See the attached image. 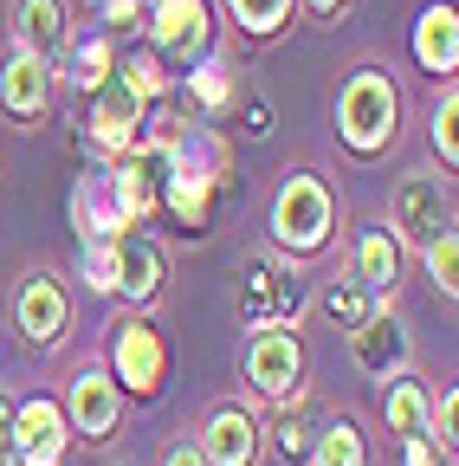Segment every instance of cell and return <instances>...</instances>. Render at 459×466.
Returning <instances> with one entry per match:
<instances>
[{
    "mask_svg": "<svg viewBox=\"0 0 459 466\" xmlns=\"http://www.w3.org/2000/svg\"><path fill=\"white\" fill-rule=\"evenodd\" d=\"M394 116H401V91H394V78H388V72H375V66H363L350 85L336 91V137L350 143L356 156L388 149Z\"/></svg>",
    "mask_w": 459,
    "mask_h": 466,
    "instance_id": "6da1fadb",
    "label": "cell"
},
{
    "mask_svg": "<svg viewBox=\"0 0 459 466\" xmlns=\"http://www.w3.org/2000/svg\"><path fill=\"white\" fill-rule=\"evenodd\" d=\"M330 227H336V201H330V188L317 182V175H292V182L278 188V201H272V240L284 247V253H317L324 240H330Z\"/></svg>",
    "mask_w": 459,
    "mask_h": 466,
    "instance_id": "7a4b0ae2",
    "label": "cell"
},
{
    "mask_svg": "<svg viewBox=\"0 0 459 466\" xmlns=\"http://www.w3.org/2000/svg\"><path fill=\"white\" fill-rule=\"evenodd\" d=\"M246 382L265 401H298L304 395V343L284 324H259L246 337Z\"/></svg>",
    "mask_w": 459,
    "mask_h": 466,
    "instance_id": "3957f363",
    "label": "cell"
},
{
    "mask_svg": "<svg viewBox=\"0 0 459 466\" xmlns=\"http://www.w3.org/2000/svg\"><path fill=\"white\" fill-rule=\"evenodd\" d=\"M168 376V350H162V330L149 318H124L110 330V382H124L136 395H155Z\"/></svg>",
    "mask_w": 459,
    "mask_h": 466,
    "instance_id": "277c9868",
    "label": "cell"
},
{
    "mask_svg": "<svg viewBox=\"0 0 459 466\" xmlns=\"http://www.w3.org/2000/svg\"><path fill=\"white\" fill-rule=\"evenodd\" d=\"M14 324H20V337L26 343H39V350H52L65 337V324H72V291H65V279L59 272H26L20 279V291H14Z\"/></svg>",
    "mask_w": 459,
    "mask_h": 466,
    "instance_id": "5b68a950",
    "label": "cell"
},
{
    "mask_svg": "<svg viewBox=\"0 0 459 466\" xmlns=\"http://www.w3.org/2000/svg\"><path fill=\"white\" fill-rule=\"evenodd\" d=\"M388 208H394V233H401V240H414V247L453 233V201H446L440 175H401Z\"/></svg>",
    "mask_w": 459,
    "mask_h": 466,
    "instance_id": "8992f818",
    "label": "cell"
},
{
    "mask_svg": "<svg viewBox=\"0 0 459 466\" xmlns=\"http://www.w3.org/2000/svg\"><path fill=\"white\" fill-rule=\"evenodd\" d=\"M14 453H20V466H65L72 428L59 415V401H45V395L14 401Z\"/></svg>",
    "mask_w": 459,
    "mask_h": 466,
    "instance_id": "52a82bcc",
    "label": "cell"
},
{
    "mask_svg": "<svg viewBox=\"0 0 459 466\" xmlns=\"http://www.w3.org/2000/svg\"><path fill=\"white\" fill-rule=\"evenodd\" d=\"M149 39H155V52L162 58H201L207 52V39H214V26H207V0H155L149 7Z\"/></svg>",
    "mask_w": 459,
    "mask_h": 466,
    "instance_id": "ba28073f",
    "label": "cell"
},
{
    "mask_svg": "<svg viewBox=\"0 0 459 466\" xmlns=\"http://www.w3.org/2000/svg\"><path fill=\"white\" fill-rule=\"evenodd\" d=\"M65 428L72 434H85V441H104L110 428H117V415H124V395H117V382H110V370H78L72 376V395H65Z\"/></svg>",
    "mask_w": 459,
    "mask_h": 466,
    "instance_id": "9c48e42d",
    "label": "cell"
},
{
    "mask_svg": "<svg viewBox=\"0 0 459 466\" xmlns=\"http://www.w3.org/2000/svg\"><path fill=\"white\" fill-rule=\"evenodd\" d=\"M52 66H39V58H26V52H14L7 66H0V110L7 116H20V124H33V116H45L52 110Z\"/></svg>",
    "mask_w": 459,
    "mask_h": 466,
    "instance_id": "30bf717a",
    "label": "cell"
},
{
    "mask_svg": "<svg viewBox=\"0 0 459 466\" xmlns=\"http://www.w3.org/2000/svg\"><path fill=\"white\" fill-rule=\"evenodd\" d=\"M207 466H253L259 460V421L246 408H214V421L201 428V447H195Z\"/></svg>",
    "mask_w": 459,
    "mask_h": 466,
    "instance_id": "8fae6325",
    "label": "cell"
},
{
    "mask_svg": "<svg viewBox=\"0 0 459 466\" xmlns=\"http://www.w3.org/2000/svg\"><path fill=\"white\" fill-rule=\"evenodd\" d=\"M14 52L52 66L65 52V0H14Z\"/></svg>",
    "mask_w": 459,
    "mask_h": 466,
    "instance_id": "7c38bea8",
    "label": "cell"
},
{
    "mask_svg": "<svg viewBox=\"0 0 459 466\" xmlns=\"http://www.w3.org/2000/svg\"><path fill=\"white\" fill-rule=\"evenodd\" d=\"M91 143H97L104 156H117V162L143 143V104H136L124 85L97 97V110H91Z\"/></svg>",
    "mask_w": 459,
    "mask_h": 466,
    "instance_id": "4fadbf2b",
    "label": "cell"
},
{
    "mask_svg": "<svg viewBox=\"0 0 459 466\" xmlns=\"http://www.w3.org/2000/svg\"><path fill=\"white\" fill-rule=\"evenodd\" d=\"M369 299H388V291L401 285V240L382 227H363L356 233V272H350Z\"/></svg>",
    "mask_w": 459,
    "mask_h": 466,
    "instance_id": "5bb4252c",
    "label": "cell"
},
{
    "mask_svg": "<svg viewBox=\"0 0 459 466\" xmlns=\"http://www.w3.org/2000/svg\"><path fill=\"white\" fill-rule=\"evenodd\" d=\"M356 363L369 376H394L408 363V330H401L394 311H369V324H356Z\"/></svg>",
    "mask_w": 459,
    "mask_h": 466,
    "instance_id": "9a60e30c",
    "label": "cell"
},
{
    "mask_svg": "<svg viewBox=\"0 0 459 466\" xmlns=\"http://www.w3.org/2000/svg\"><path fill=\"white\" fill-rule=\"evenodd\" d=\"M117 291L136 305H155V291H162V247L155 240H143V233L117 240Z\"/></svg>",
    "mask_w": 459,
    "mask_h": 466,
    "instance_id": "2e32d148",
    "label": "cell"
},
{
    "mask_svg": "<svg viewBox=\"0 0 459 466\" xmlns=\"http://www.w3.org/2000/svg\"><path fill=\"white\" fill-rule=\"evenodd\" d=\"M414 58H421L434 78H446V72L459 66V14L446 7V0L421 14V26H414Z\"/></svg>",
    "mask_w": 459,
    "mask_h": 466,
    "instance_id": "e0dca14e",
    "label": "cell"
},
{
    "mask_svg": "<svg viewBox=\"0 0 459 466\" xmlns=\"http://www.w3.org/2000/svg\"><path fill=\"white\" fill-rule=\"evenodd\" d=\"M427 389L414 382V376H394V389L382 395V415H388V428L401 434V441H414V434H427Z\"/></svg>",
    "mask_w": 459,
    "mask_h": 466,
    "instance_id": "ac0fdd59",
    "label": "cell"
},
{
    "mask_svg": "<svg viewBox=\"0 0 459 466\" xmlns=\"http://www.w3.org/2000/svg\"><path fill=\"white\" fill-rule=\"evenodd\" d=\"M311 460H317V466H369L363 428H356V421H330V428L311 441Z\"/></svg>",
    "mask_w": 459,
    "mask_h": 466,
    "instance_id": "d6986e66",
    "label": "cell"
},
{
    "mask_svg": "<svg viewBox=\"0 0 459 466\" xmlns=\"http://www.w3.org/2000/svg\"><path fill=\"white\" fill-rule=\"evenodd\" d=\"M324 311H330L343 330H356V324H369V311H382V305L369 299L356 279H343V285H330V291H324Z\"/></svg>",
    "mask_w": 459,
    "mask_h": 466,
    "instance_id": "ffe728a7",
    "label": "cell"
},
{
    "mask_svg": "<svg viewBox=\"0 0 459 466\" xmlns=\"http://www.w3.org/2000/svg\"><path fill=\"white\" fill-rule=\"evenodd\" d=\"M65 78H72L78 91H97V85L110 78V39H85V46H72Z\"/></svg>",
    "mask_w": 459,
    "mask_h": 466,
    "instance_id": "44dd1931",
    "label": "cell"
},
{
    "mask_svg": "<svg viewBox=\"0 0 459 466\" xmlns=\"http://www.w3.org/2000/svg\"><path fill=\"white\" fill-rule=\"evenodd\" d=\"M226 7H234L240 33H253V39H265V33H278L292 20V0H226Z\"/></svg>",
    "mask_w": 459,
    "mask_h": 466,
    "instance_id": "7402d4cb",
    "label": "cell"
},
{
    "mask_svg": "<svg viewBox=\"0 0 459 466\" xmlns=\"http://www.w3.org/2000/svg\"><path fill=\"white\" fill-rule=\"evenodd\" d=\"M117 240H124V233L85 240V285H91V291H117Z\"/></svg>",
    "mask_w": 459,
    "mask_h": 466,
    "instance_id": "603a6c76",
    "label": "cell"
},
{
    "mask_svg": "<svg viewBox=\"0 0 459 466\" xmlns=\"http://www.w3.org/2000/svg\"><path fill=\"white\" fill-rule=\"evenodd\" d=\"M421 253H427V279L453 299V291H459V233H440V240H427Z\"/></svg>",
    "mask_w": 459,
    "mask_h": 466,
    "instance_id": "cb8c5ba5",
    "label": "cell"
},
{
    "mask_svg": "<svg viewBox=\"0 0 459 466\" xmlns=\"http://www.w3.org/2000/svg\"><path fill=\"white\" fill-rule=\"evenodd\" d=\"M453 428H459V395L446 389V395H434V401H427V447H434V453H440V447L453 453V447H459V434H453Z\"/></svg>",
    "mask_w": 459,
    "mask_h": 466,
    "instance_id": "d4e9b609",
    "label": "cell"
},
{
    "mask_svg": "<svg viewBox=\"0 0 459 466\" xmlns=\"http://www.w3.org/2000/svg\"><path fill=\"white\" fill-rule=\"evenodd\" d=\"M124 91L136 97V104H149V97H162V66H155V58L149 52H136V58H124Z\"/></svg>",
    "mask_w": 459,
    "mask_h": 466,
    "instance_id": "484cf974",
    "label": "cell"
},
{
    "mask_svg": "<svg viewBox=\"0 0 459 466\" xmlns=\"http://www.w3.org/2000/svg\"><path fill=\"white\" fill-rule=\"evenodd\" d=\"M453 116H459V97H453V85H446V97L434 104V156L453 168L459 162V130H453Z\"/></svg>",
    "mask_w": 459,
    "mask_h": 466,
    "instance_id": "4316f807",
    "label": "cell"
},
{
    "mask_svg": "<svg viewBox=\"0 0 459 466\" xmlns=\"http://www.w3.org/2000/svg\"><path fill=\"white\" fill-rule=\"evenodd\" d=\"M188 91H195L201 110H226V97H234V85H226L220 66H195V72H188Z\"/></svg>",
    "mask_w": 459,
    "mask_h": 466,
    "instance_id": "83f0119b",
    "label": "cell"
},
{
    "mask_svg": "<svg viewBox=\"0 0 459 466\" xmlns=\"http://www.w3.org/2000/svg\"><path fill=\"white\" fill-rule=\"evenodd\" d=\"M278 453L292 460V466H298V460H311V428H304L298 415H284V421H278Z\"/></svg>",
    "mask_w": 459,
    "mask_h": 466,
    "instance_id": "f1b7e54d",
    "label": "cell"
},
{
    "mask_svg": "<svg viewBox=\"0 0 459 466\" xmlns=\"http://www.w3.org/2000/svg\"><path fill=\"white\" fill-rule=\"evenodd\" d=\"M0 466H20V453H14V401L0 395Z\"/></svg>",
    "mask_w": 459,
    "mask_h": 466,
    "instance_id": "f546056e",
    "label": "cell"
},
{
    "mask_svg": "<svg viewBox=\"0 0 459 466\" xmlns=\"http://www.w3.org/2000/svg\"><path fill=\"white\" fill-rule=\"evenodd\" d=\"M104 20L110 26H136V0H104Z\"/></svg>",
    "mask_w": 459,
    "mask_h": 466,
    "instance_id": "4dcf8cb0",
    "label": "cell"
},
{
    "mask_svg": "<svg viewBox=\"0 0 459 466\" xmlns=\"http://www.w3.org/2000/svg\"><path fill=\"white\" fill-rule=\"evenodd\" d=\"M408 466H440V453L427 447V434H414V441H408Z\"/></svg>",
    "mask_w": 459,
    "mask_h": 466,
    "instance_id": "1f68e13d",
    "label": "cell"
},
{
    "mask_svg": "<svg viewBox=\"0 0 459 466\" xmlns=\"http://www.w3.org/2000/svg\"><path fill=\"white\" fill-rule=\"evenodd\" d=\"M304 7H311V14H317V20H336V14H343V7H350V0H304Z\"/></svg>",
    "mask_w": 459,
    "mask_h": 466,
    "instance_id": "d6a6232c",
    "label": "cell"
},
{
    "mask_svg": "<svg viewBox=\"0 0 459 466\" xmlns=\"http://www.w3.org/2000/svg\"><path fill=\"white\" fill-rule=\"evenodd\" d=\"M168 466H207V460H201L195 447H175V453H168Z\"/></svg>",
    "mask_w": 459,
    "mask_h": 466,
    "instance_id": "836d02e7",
    "label": "cell"
}]
</instances>
